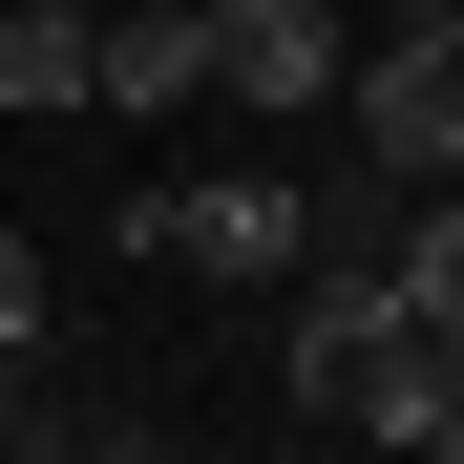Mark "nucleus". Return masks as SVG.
Instances as JSON below:
<instances>
[{"instance_id":"7ed1b4c3","label":"nucleus","mask_w":464,"mask_h":464,"mask_svg":"<svg viewBox=\"0 0 464 464\" xmlns=\"http://www.w3.org/2000/svg\"><path fill=\"white\" fill-rule=\"evenodd\" d=\"M338 148H359L380 190H443V169H464V43H359Z\"/></svg>"},{"instance_id":"20e7f679","label":"nucleus","mask_w":464,"mask_h":464,"mask_svg":"<svg viewBox=\"0 0 464 464\" xmlns=\"http://www.w3.org/2000/svg\"><path fill=\"white\" fill-rule=\"evenodd\" d=\"M0 106L22 127H85L106 106V0H0Z\"/></svg>"},{"instance_id":"39448f33","label":"nucleus","mask_w":464,"mask_h":464,"mask_svg":"<svg viewBox=\"0 0 464 464\" xmlns=\"http://www.w3.org/2000/svg\"><path fill=\"white\" fill-rule=\"evenodd\" d=\"M211 85V0H127V22H106V127H169Z\"/></svg>"},{"instance_id":"f03ea898","label":"nucleus","mask_w":464,"mask_h":464,"mask_svg":"<svg viewBox=\"0 0 464 464\" xmlns=\"http://www.w3.org/2000/svg\"><path fill=\"white\" fill-rule=\"evenodd\" d=\"M338 85H359V22H338V0H211V106L338 127Z\"/></svg>"},{"instance_id":"0eeeda50","label":"nucleus","mask_w":464,"mask_h":464,"mask_svg":"<svg viewBox=\"0 0 464 464\" xmlns=\"http://www.w3.org/2000/svg\"><path fill=\"white\" fill-rule=\"evenodd\" d=\"M380 43H464V0H380Z\"/></svg>"},{"instance_id":"f257e3e1","label":"nucleus","mask_w":464,"mask_h":464,"mask_svg":"<svg viewBox=\"0 0 464 464\" xmlns=\"http://www.w3.org/2000/svg\"><path fill=\"white\" fill-rule=\"evenodd\" d=\"M127 232L169 275H211V295H295L317 275V169H211V190H148Z\"/></svg>"},{"instance_id":"423d86ee","label":"nucleus","mask_w":464,"mask_h":464,"mask_svg":"<svg viewBox=\"0 0 464 464\" xmlns=\"http://www.w3.org/2000/svg\"><path fill=\"white\" fill-rule=\"evenodd\" d=\"M63 317V275H43V232H0V338H43Z\"/></svg>"},{"instance_id":"6e6552de","label":"nucleus","mask_w":464,"mask_h":464,"mask_svg":"<svg viewBox=\"0 0 464 464\" xmlns=\"http://www.w3.org/2000/svg\"><path fill=\"white\" fill-rule=\"evenodd\" d=\"M443 211H464V169H443Z\"/></svg>"}]
</instances>
